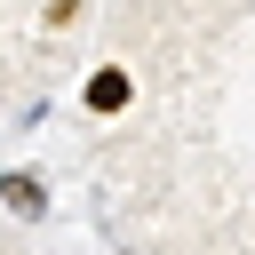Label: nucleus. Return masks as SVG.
Here are the masks:
<instances>
[{
    "mask_svg": "<svg viewBox=\"0 0 255 255\" xmlns=\"http://www.w3.org/2000/svg\"><path fill=\"white\" fill-rule=\"evenodd\" d=\"M80 8H88V0H48V24H72Z\"/></svg>",
    "mask_w": 255,
    "mask_h": 255,
    "instance_id": "3",
    "label": "nucleus"
},
{
    "mask_svg": "<svg viewBox=\"0 0 255 255\" xmlns=\"http://www.w3.org/2000/svg\"><path fill=\"white\" fill-rule=\"evenodd\" d=\"M0 199H8L16 215H40V199H48V191H40V175H24V167H16V175H0Z\"/></svg>",
    "mask_w": 255,
    "mask_h": 255,
    "instance_id": "1",
    "label": "nucleus"
},
{
    "mask_svg": "<svg viewBox=\"0 0 255 255\" xmlns=\"http://www.w3.org/2000/svg\"><path fill=\"white\" fill-rule=\"evenodd\" d=\"M128 104V72H96L88 80V112H120Z\"/></svg>",
    "mask_w": 255,
    "mask_h": 255,
    "instance_id": "2",
    "label": "nucleus"
}]
</instances>
